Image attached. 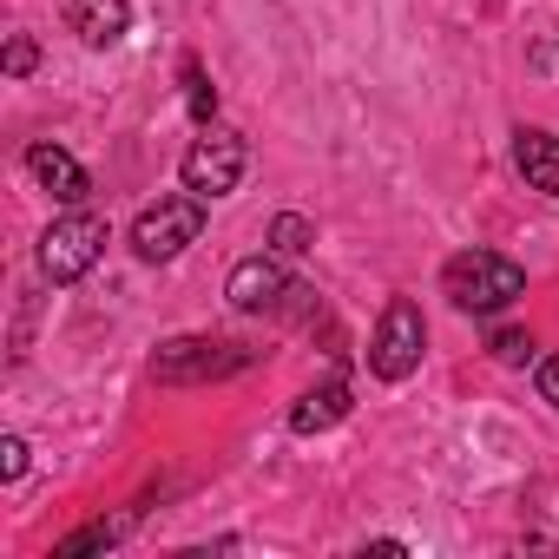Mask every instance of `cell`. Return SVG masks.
<instances>
[{
	"instance_id": "cell-7",
	"label": "cell",
	"mask_w": 559,
	"mask_h": 559,
	"mask_svg": "<svg viewBox=\"0 0 559 559\" xmlns=\"http://www.w3.org/2000/svg\"><path fill=\"white\" fill-rule=\"evenodd\" d=\"M224 297H230V310L263 317V310H284V297H297V284H290V270L276 263V257H243V263L230 270Z\"/></svg>"
},
{
	"instance_id": "cell-15",
	"label": "cell",
	"mask_w": 559,
	"mask_h": 559,
	"mask_svg": "<svg viewBox=\"0 0 559 559\" xmlns=\"http://www.w3.org/2000/svg\"><path fill=\"white\" fill-rule=\"evenodd\" d=\"M493 356L520 369V362H533V336L526 330H493Z\"/></svg>"
},
{
	"instance_id": "cell-10",
	"label": "cell",
	"mask_w": 559,
	"mask_h": 559,
	"mask_svg": "<svg viewBox=\"0 0 559 559\" xmlns=\"http://www.w3.org/2000/svg\"><path fill=\"white\" fill-rule=\"evenodd\" d=\"M67 21H73V34L86 47H119L126 27H132V8H126V0H73Z\"/></svg>"
},
{
	"instance_id": "cell-11",
	"label": "cell",
	"mask_w": 559,
	"mask_h": 559,
	"mask_svg": "<svg viewBox=\"0 0 559 559\" xmlns=\"http://www.w3.org/2000/svg\"><path fill=\"white\" fill-rule=\"evenodd\" d=\"M343 415H349V382H343V376H330L323 389L297 395V408H290V428H297V435H323V428H336Z\"/></svg>"
},
{
	"instance_id": "cell-4",
	"label": "cell",
	"mask_w": 559,
	"mask_h": 559,
	"mask_svg": "<svg viewBox=\"0 0 559 559\" xmlns=\"http://www.w3.org/2000/svg\"><path fill=\"white\" fill-rule=\"evenodd\" d=\"M99 250H106V217L67 211V217L40 237V276H47V284H80V276L99 263Z\"/></svg>"
},
{
	"instance_id": "cell-16",
	"label": "cell",
	"mask_w": 559,
	"mask_h": 559,
	"mask_svg": "<svg viewBox=\"0 0 559 559\" xmlns=\"http://www.w3.org/2000/svg\"><path fill=\"white\" fill-rule=\"evenodd\" d=\"M34 67H40V47H34L27 34H14V40H8V73H14V80H27Z\"/></svg>"
},
{
	"instance_id": "cell-18",
	"label": "cell",
	"mask_w": 559,
	"mask_h": 559,
	"mask_svg": "<svg viewBox=\"0 0 559 559\" xmlns=\"http://www.w3.org/2000/svg\"><path fill=\"white\" fill-rule=\"evenodd\" d=\"M539 395L559 408V356H546V362H539Z\"/></svg>"
},
{
	"instance_id": "cell-3",
	"label": "cell",
	"mask_w": 559,
	"mask_h": 559,
	"mask_svg": "<svg viewBox=\"0 0 559 559\" xmlns=\"http://www.w3.org/2000/svg\"><path fill=\"white\" fill-rule=\"evenodd\" d=\"M421 349H428L421 304L389 297V310H382V323H376V336H369V369H376L382 382H408V376L421 369Z\"/></svg>"
},
{
	"instance_id": "cell-6",
	"label": "cell",
	"mask_w": 559,
	"mask_h": 559,
	"mask_svg": "<svg viewBox=\"0 0 559 559\" xmlns=\"http://www.w3.org/2000/svg\"><path fill=\"white\" fill-rule=\"evenodd\" d=\"M250 362L243 343H224V336H178L152 356V376L158 382H211V376H237Z\"/></svg>"
},
{
	"instance_id": "cell-14",
	"label": "cell",
	"mask_w": 559,
	"mask_h": 559,
	"mask_svg": "<svg viewBox=\"0 0 559 559\" xmlns=\"http://www.w3.org/2000/svg\"><path fill=\"white\" fill-rule=\"evenodd\" d=\"M185 106H191V119H198V126H211V112H217V86L204 80V67H198V60H185Z\"/></svg>"
},
{
	"instance_id": "cell-13",
	"label": "cell",
	"mask_w": 559,
	"mask_h": 559,
	"mask_svg": "<svg viewBox=\"0 0 559 559\" xmlns=\"http://www.w3.org/2000/svg\"><path fill=\"white\" fill-rule=\"evenodd\" d=\"M310 243H317V224L297 217V211H284V217L270 224V250H276V257H304Z\"/></svg>"
},
{
	"instance_id": "cell-8",
	"label": "cell",
	"mask_w": 559,
	"mask_h": 559,
	"mask_svg": "<svg viewBox=\"0 0 559 559\" xmlns=\"http://www.w3.org/2000/svg\"><path fill=\"white\" fill-rule=\"evenodd\" d=\"M27 171L60 198V204H80L86 191H93V178H86V165L73 158V152H60V145H27Z\"/></svg>"
},
{
	"instance_id": "cell-5",
	"label": "cell",
	"mask_w": 559,
	"mask_h": 559,
	"mask_svg": "<svg viewBox=\"0 0 559 559\" xmlns=\"http://www.w3.org/2000/svg\"><path fill=\"white\" fill-rule=\"evenodd\" d=\"M243 165H250L243 132H217V126H204V139H191L178 178H185V191H198V198H224V191H237Z\"/></svg>"
},
{
	"instance_id": "cell-9",
	"label": "cell",
	"mask_w": 559,
	"mask_h": 559,
	"mask_svg": "<svg viewBox=\"0 0 559 559\" xmlns=\"http://www.w3.org/2000/svg\"><path fill=\"white\" fill-rule=\"evenodd\" d=\"M513 165H520V178H526L533 191L559 198V139H552V132L520 126V132H513Z\"/></svg>"
},
{
	"instance_id": "cell-12",
	"label": "cell",
	"mask_w": 559,
	"mask_h": 559,
	"mask_svg": "<svg viewBox=\"0 0 559 559\" xmlns=\"http://www.w3.org/2000/svg\"><path fill=\"white\" fill-rule=\"evenodd\" d=\"M126 526H132V513H126V520H93V526H80V533H67V539L53 546V559H80V552H99V546H119V539H126Z\"/></svg>"
},
{
	"instance_id": "cell-1",
	"label": "cell",
	"mask_w": 559,
	"mask_h": 559,
	"mask_svg": "<svg viewBox=\"0 0 559 559\" xmlns=\"http://www.w3.org/2000/svg\"><path fill=\"white\" fill-rule=\"evenodd\" d=\"M441 297L467 317H493L513 297H526V270L500 250H461V257L441 263Z\"/></svg>"
},
{
	"instance_id": "cell-2",
	"label": "cell",
	"mask_w": 559,
	"mask_h": 559,
	"mask_svg": "<svg viewBox=\"0 0 559 559\" xmlns=\"http://www.w3.org/2000/svg\"><path fill=\"white\" fill-rule=\"evenodd\" d=\"M204 211H211V198H198V191H178V198L145 204L139 224H132V250H139L145 263H171L185 243L204 237Z\"/></svg>"
},
{
	"instance_id": "cell-17",
	"label": "cell",
	"mask_w": 559,
	"mask_h": 559,
	"mask_svg": "<svg viewBox=\"0 0 559 559\" xmlns=\"http://www.w3.org/2000/svg\"><path fill=\"white\" fill-rule=\"evenodd\" d=\"M21 474H27V441L8 435V441H0V480H21Z\"/></svg>"
}]
</instances>
